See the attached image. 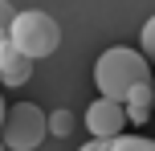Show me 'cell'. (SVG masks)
<instances>
[{
  "mask_svg": "<svg viewBox=\"0 0 155 151\" xmlns=\"http://www.w3.org/2000/svg\"><path fill=\"white\" fill-rule=\"evenodd\" d=\"M127 123L131 127H143V123L151 119V110H155V82H139V86L127 94Z\"/></svg>",
  "mask_w": 155,
  "mask_h": 151,
  "instance_id": "8992f818",
  "label": "cell"
},
{
  "mask_svg": "<svg viewBox=\"0 0 155 151\" xmlns=\"http://www.w3.org/2000/svg\"><path fill=\"white\" fill-rule=\"evenodd\" d=\"M78 151H155V139L143 135H114V139H90Z\"/></svg>",
  "mask_w": 155,
  "mask_h": 151,
  "instance_id": "52a82bcc",
  "label": "cell"
},
{
  "mask_svg": "<svg viewBox=\"0 0 155 151\" xmlns=\"http://www.w3.org/2000/svg\"><path fill=\"white\" fill-rule=\"evenodd\" d=\"M139 53L151 61V70H155V16H147L143 21V29H139Z\"/></svg>",
  "mask_w": 155,
  "mask_h": 151,
  "instance_id": "9c48e42d",
  "label": "cell"
},
{
  "mask_svg": "<svg viewBox=\"0 0 155 151\" xmlns=\"http://www.w3.org/2000/svg\"><path fill=\"white\" fill-rule=\"evenodd\" d=\"M0 151H4V143H0Z\"/></svg>",
  "mask_w": 155,
  "mask_h": 151,
  "instance_id": "7c38bea8",
  "label": "cell"
},
{
  "mask_svg": "<svg viewBox=\"0 0 155 151\" xmlns=\"http://www.w3.org/2000/svg\"><path fill=\"white\" fill-rule=\"evenodd\" d=\"M29 78H33V61L12 41H0V82L4 86H25Z\"/></svg>",
  "mask_w": 155,
  "mask_h": 151,
  "instance_id": "5b68a950",
  "label": "cell"
},
{
  "mask_svg": "<svg viewBox=\"0 0 155 151\" xmlns=\"http://www.w3.org/2000/svg\"><path fill=\"white\" fill-rule=\"evenodd\" d=\"M45 127H49L53 139H70L74 127H78V119H74V110H49L45 114Z\"/></svg>",
  "mask_w": 155,
  "mask_h": 151,
  "instance_id": "ba28073f",
  "label": "cell"
},
{
  "mask_svg": "<svg viewBox=\"0 0 155 151\" xmlns=\"http://www.w3.org/2000/svg\"><path fill=\"white\" fill-rule=\"evenodd\" d=\"M12 4H8V0H0V41H8V29H12Z\"/></svg>",
  "mask_w": 155,
  "mask_h": 151,
  "instance_id": "30bf717a",
  "label": "cell"
},
{
  "mask_svg": "<svg viewBox=\"0 0 155 151\" xmlns=\"http://www.w3.org/2000/svg\"><path fill=\"white\" fill-rule=\"evenodd\" d=\"M139 82H151V61L139 49L114 45V49H106V53H98V61H94V86H98L102 98L127 102V94H131Z\"/></svg>",
  "mask_w": 155,
  "mask_h": 151,
  "instance_id": "6da1fadb",
  "label": "cell"
},
{
  "mask_svg": "<svg viewBox=\"0 0 155 151\" xmlns=\"http://www.w3.org/2000/svg\"><path fill=\"white\" fill-rule=\"evenodd\" d=\"M8 41H12L29 61H41V57H49L57 45H61V25H57L45 8H25V12L12 16Z\"/></svg>",
  "mask_w": 155,
  "mask_h": 151,
  "instance_id": "7a4b0ae2",
  "label": "cell"
},
{
  "mask_svg": "<svg viewBox=\"0 0 155 151\" xmlns=\"http://www.w3.org/2000/svg\"><path fill=\"white\" fill-rule=\"evenodd\" d=\"M86 131H90L94 139H114V135H127V106L123 102H110V98H94L90 106H86L82 114Z\"/></svg>",
  "mask_w": 155,
  "mask_h": 151,
  "instance_id": "277c9868",
  "label": "cell"
},
{
  "mask_svg": "<svg viewBox=\"0 0 155 151\" xmlns=\"http://www.w3.org/2000/svg\"><path fill=\"white\" fill-rule=\"evenodd\" d=\"M45 110L37 102H12L4 110V127H0V143L4 151H37L45 143Z\"/></svg>",
  "mask_w": 155,
  "mask_h": 151,
  "instance_id": "3957f363",
  "label": "cell"
},
{
  "mask_svg": "<svg viewBox=\"0 0 155 151\" xmlns=\"http://www.w3.org/2000/svg\"><path fill=\"white\" fill-rule=\"evenodd\" d=\"M4 110H8V102H4V94H0V127H4Z\"/></svg>",
  "mask_w": 155,
  "mask_h": 151,
  "instance_id": "8fae6325",
  "label": "cell"
}]
</instances>
